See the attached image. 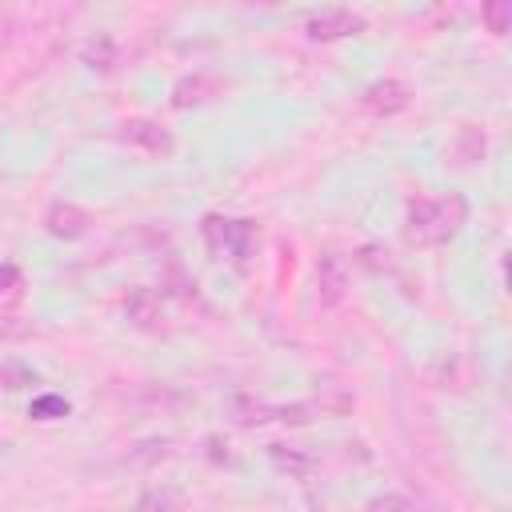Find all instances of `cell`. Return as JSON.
Instances as JSON below:
<instances>
[{"mask_svg":"<svg viewBox=\"0 0 512 512\" xmlns=\"http://www.w3.org/2000/svg\"><path fill=\"white\" fill-rule=\"evenodd\" d=\"M464 224H468V200L460 192L416 196L408 200V212H404V240L420 248L448 244Z\"/></svg>","mask_w":512,"mask_h":512,"instance_id":"1","label":"cell"},{"mask_svg":"<svg viewBox=\"0 0 512 512\" xmlns=\"http://www.w3.org/2000/svg\"><path fill=\"white\" fill-rule=\"evenodd\" d=\"M204 240L220 260L244 264L256 248V224L252 220H232V216H204Z\"/></svg>","mask_w":512,"mask_h":512,"instance_id":"2","label":"cell"},{"mask_svg":"<svg viewBox=\"0 0 512 512\" xmlns=\"http://www.w3.org/2000/svg\"><path fill=\"white\" fill-rule=\"evenodd\" d=\"M116 140L128 144V148H140V152H152V156H168L176 148L172 132L160 128V120H148V116H128L116 124Z\"/></svg>","mask_w":512,"mask_h":512,"instance_id":"3","label":"cell"},{"mask_svg":"<svg viewBox=\"0 0 512 512\" xmlns=\"http://www.w3.org/2000/svg\"><path fill=\"white\" fill-rule=\"evenodd\" d=\"M304 32L312 40H344V36H356L364 32V16L352 12V8H340V4H328V8H316L308 12L304 20Z\"/></svg>","mask_w":512,"mask_h":512,"instance_id":"4","label":"cell"},{"mask_svg":"<svg viewBox=\"0 0 512 512\" xmlns=\"http://www.w3.org/2000/svg\"><path fill=\"white\" fill-rule=\"evenodd\" d=\"M224 88H228V80L216 76V72H188V76H180V80L172 84V108H200V104H212V100L224 96Z\"/></svg>","mask_w":512,"mask_h":512,"instance_id":"5","label":"cell"},{"mask_svg":"<svg viewBox=\"0 0 512 512\" xmlns=\"http://www.w3.org/2000/svg\"><path fill=\"white\" fill-rule=\"evenodd\" d=\"M408 104H412V88H408L404 80H396V76H384V80L368 84L364 96H360V108H364L368 116H396V112H404Z\"/></svg>","mask_w":512,"mask_h":512,"instance_id":"6","label":"cell"},{"mask_svg":"<svg viewBox=\"0 0 512 512\" xmlns=\"http://www.w3.org/2000/svg\"><path fill=\"white\" fill-rule=\"evenodd\" d=\"M44 228L56 236V240H80L88 228H92V216L72 204V200H56L48 212H44Z\"/></svg>","mask_w":512,"mask_h":512,"instance_id":"7","label":"cell"},{"mask_svg":"<svg viewBox=\"0 0 512 512\" xmlns=\"http://www.w3.org/2000/svg\"><path fill=\"white\" fill-rule=\"evenodd\" d=\"M344 288H348V268H344V260H340L336 252H324L320 264H316V300H320L324 308H332V304L344 300Z\"/></svg>","mask_w":512,"mask_h":512,"instance_id":"8","label":"cell"},{"mask_svg":"<svg viewBox=\"0 0 512 512\" xmlns=\"http://www.w3.org/2000/svg\"><path fill=\"white\" fill-rule=\"evenodd\" d=\"M124 308H128V320L136 324V328H160V320H164V312H160V296L156 292H148V288H136L128 300H124Z\"/></svg>","mask_w":512,"mask_h":512,"instance_id":"9","label":"cell"},{"mask_svg":"<svg viewBox=\"0 0 512 512\" xmlns=\"http://www.w3.org/2000/svg\"><path fill=\"white\" fill-rule=\"evenodd\" d=\"M484 132L476 128V124H460V132H456V140H452V156L460 160V164H476V160H484Z\"/></svg>","mask_w":512,"mask_h":512,"instance_id":"10","label":"cell"},{"mask_svg":"<svg viewBox=\"0 0 512 512\" xmlns=\"http://www.w3.org/2000/svg\"><path fill=\"white\" fill-rule=\"evenodd\" d=\"M132 512H184V492H176V488H148L132 504Z\"/></svg>","mask_w":512,"mask_h":512,"instance_id":"11","label":"cell"},{"mask_svg":"<svg viewBox=\"0 0 512 512\" xmlns=\"http://www.w3.org/2000/svg\"><path fill=\"white\" fill-rule=\"evenodd\" d=\"M40 376L28 368V364H20V360H0V388L4 392H24V388H32Z\"/></svg>","mask_w":512,"mask_h":512,"instance_id":"12","label":"cell"},{"mask_svg":"<svg viewBox=\"0 0 512 512\" xmlns=\"http://www.w3.org/2000/svg\"><path fill=\"white\" fill-rule=\"evenodd\" d=\"M480 20L488 24L492 36H504L508 24H512V4H508V0H488V4L480 8Z\"/></svg>","mask_w":512,"mask_h":512,"instance_id":"13","label":"cell"},{"mask_svg":"<svg viewBox=\"0 0 512 512\" xmlns=\"http://www.w3.org/2000/svg\"><path fill=\"white\" fill-rule=\"evenodd\" d=\"M28 416H36V420H60V416H68V400L64 396H36L32 400V408H28Z\"/></svg>","mask_w":512,"mask_h":512,"instance_id":"14","label":"cell"},{"mask_svg":"<svg viewBox=\"0 0 512 512\" xmlns=\"http://www.w3.org/2000/svg\"><path fill=\"white\" fill-rule=\"evenodd\" d=\"M368 512H420V508L408 496H400V492H384V496H376L368 504Z\"/></svg>","mask_w":512,"mask_h":512,"instance_id":"15","label":"cell"},{"mask_svg":"<svg viewBox=\"0 0 512 512\" xmlns=\"http://www.w3.org/2000/svg\"><path fill=\"white\" fill-rule=\"evenodd\" d=\"M20 284H24L20 268H16V264H0V300H12V296H20Z\"/></svg>","mask_w":512,"mask_h":512,"instance_id":"16","label":"cell"},{"mask_svg":"<svg viewBox=\"0 0 512 512\" xmlns=\"http://www.w3.org/2000/svg\"><path fill=\"white\" fill-rule=\"evenodd\" d=\"M36 328L20 316H0V340H28Z\"/></svg>","mask_w":512,"mask_h":512,"instance_id":"17","label":"cell"},{"mask_svg":"<svg viewBox=\"0 0 512 512\" xmlns=\"http://www.w3.org/2000/svg\"><path fill=\"white\" fill-rule=\"evenodd\" d=\"M0 448H4V440H0Z\"/></svg>","mask_w":512,"mask_h":512,"instance_id":"18","label":"cell"}]
</instances>
